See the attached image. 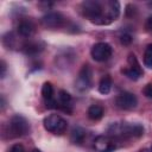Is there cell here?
I'll list each match as a JSON object with an SVG mask.
<instances>
[{
    "mask_svg": "<svg viewBox=\"0 0 152 152\" xmlns=\"http://www.w3.org/2000/svg\"><path fill=\"white\" fill-rule=\"evenodd\" d=\"M82 15L95 25H109L120 15V2L116 0H86L81 4Z\"/></svg>",
    "mask_w": 152,
    "mask_h": 152,
    "instance_id": "cell-1",
    "label": "cell"
},
{
    "mask_svg": "<svg viewBox=\"0 0 152 152\" xmlns=\"http://www.w3.org/2000/svg\"><path fill=\"white\" fill-rule=\"evenodd\" d=\"M144 134V127L140 124L129 122H114L108 127V135L115 140L140 138Z\"/></svg>",
    "mask_w": 152,
    "mask_h": 152,
    "instance_id": "cell-2",
    "label": "cell"
},
{
    "mask_svg": "<svg viewBox=\"0 0 152 152\" xmlns=\"http://www.w3.org/2000/svg\"><path fill=\"white\" fill-rule=\"evenodd\" d=\"M10 135L12 138H19L28 134L30 132V124L28 121L20 114H15L11 118L8 124Z\"/></svg>",
    "mask_w": 152,
    "mask_h": 152,
    "instance_id": "cell-3",
    "label": "cell"
},
{
    "mask_svg": "<svg viewBox=\"0 0 152 152\" xmlns=\"http://www.w3.org/2000/svg\"><path fill=\"white\" fill-rule=\"evenodd\" d=\"M43 125L44 128L56 135H62L68 127V122L65 119H63L61 115L58 114H50L48 115L44 120H43Z\"/></svg>",
    "mask_w": 152,
    "mask_h": 152,
    "instance_id": "cell-4",
    "label": "cell"
},
{
    "mask_svg": "<svg viewBox=\"0 0 152 152\" xmlns=\"http://www.w3.org/2000/svg\"><path fill=\"white\" fill-rule=\"evenodd\" d=\"M93 86V70L89 64H83L78 71L75 87L78 91H87Z\"/></svg>",
    "mask_w": 152,
    "mask_h": 152,
    "instance_id": "cell-5",
    "label": "cell"
},
{
    "mask_svg": "<svg viewBox=\"0 0 152 152\" xmlns=\"http://www.w3.org/2000/svg\"><path fill=\"white\" fill-rule=\"evenodd\" d=\"M127 63H128V66L122 69L121 72L129 80H133V81L139 80L142 76L144 71H142V68H141V65H140V63H139V61H138V58L135 57L134 53L128 55Z\"/></svg>",
    "mask_w": 152,
    "mask_h": 152,
    "instance_id": "cell-6",
    "label": "cell"
},
{
    "mask_svg": "<svg viewBox=\"0 0 152 152\" xmlns=\"http://www.w3.org/2000/svg\"><path fill=\"white\" fill-rule=\"evenodd\" d=\"M112 53H113V49L106 42L95 43L91 46V50H90V55H91L93 59L96 61V62H106V61H108L112 57Z\"/></svg>",
    "mask_w": 152,
    "mask_h": 152,
    "instance_id": "cell-7",
    "label": "cell"
},
{
    "mask_svg": "<svg viewBox=\"0 0 152 152\" xmlns=\"http://www.w3.org/2000/svg\"><path fill=\"white\" fill-rule=\"evenodd\" d=\"M94 148L96 152H114L118 147V140L110 135H97L94 139Z\"/></svg>",
    "mask_w": 152,
    "mask_h": 152,
    "instance_id": "cell-8",
    "label": "cell"
},
{
    "mask_svg": "<svg viewBox=\"0 0 152 152\" xmlns=\"http://www.w3.org/2000/svg\"><path fill=\"white\" fill-rule=\"evenodd\" d=\"M115 104L122 110H132L138 106V99L133 93L122 91L115 97Z\"/></svg>",
    "mask_w": 152,
    "mask_h": 152,
    "instance_id": "cell-9",
    "label": "cell"
},
{
    "mask_svg": "<svg viewBox=\"0 0 152 152\" xmlns=\"http://www.w3.org/2000/svg\"><path fill=\"white\" fill-rule=\"evenodd\" d=\"M42 24L46 28H59L65 25V17L61 12H49L43 15Z\"/></svg>",
    "mask_w": 152,
    "mask_h": 152,
    "instance_id": "cell-10",
    "label": "cell"
},
{
    "mask_svg": "<svg viewBox=\"0 0 152 152\" xmlns=\"http://www.w3.org/2000/svg\"><path fill=\"white\" fill-rule=\"evenodd\" d=\"M55 109H59L69 114L72 112V99L68 91L63 89L58 91L57 97H55Z\"/></svg>",
    "mask_w": 152,
    "mask_h": 152,
    "instance_id": "cell-11",
    "label": "cell"
},
{
    "mask_svg": "<svg viewBox=\"0 0 152 152\" xmlns=\"http://www.w3.org/2000/svg\"><path fill=\"white\" fill-rule=\"evenodd\" d=\"M36 30V25L31 19H21L17 26V34L24 39H30Z\"/></svg>",
    "mask_w": 152,
    "mask_h": 152,
    "instance_id": "cell-12",
    "label": "cell"
},
{
    "mask_svg": "<svg viewBox=\"0 0 152 152\" xmlns=\"http://www.w3.org/2000/svg\"><path fill=\"white\" fill-rule=\"evenodd\" d=\"M45 48V43L42 40H31L27 39L21 49V51H24L26 55H37L39 52H42Z\"/></svg>",
    "mask_w": 152,
    "mask_h": 152,
    "instance_id": "cell-13",
    "label": "cell"
},
{
    "mask_svg": "<svg viewBox=\"0 0 152 152\" xmlns=\"http://www.w3.org/2000/svg\"><path fill=\"white\" fill-rule=\"evenodd\" d=\"M42 96L45 102L46 108L55 109V96H53V86L51 82H45L42 87Z\"/></svg>",
    "mask_w": 152,
    "mask_h": 152,
    "instance_id": "cell-14",
    "label": "cell"
},
{
    "mask_svg": "<svg viewBox=\"0 0 152 152\" xmlns=\"http://www.w3.org/2000/svg\"><path fill=\"white\" fill-rule=\"evenodd\" d=\"M87 114H88V118H89L90 120H93V121H99V120L102 119V116H103V114H104V109H103V107H102L101 104L94 103V104H91V106L88 108Z\"/></svg>",
    "mask_w": 152,
    "mask_h": 152,
    "instance_id": "cell-15",
    "label": "cell"
},
{
    "mask_svg": "<svg viewBox=\"0 0 152 152\" xmlns=\"http://www.w3.org/2000/svg\"><path fill=\"white\" fill-rule=\"evenodd\" d=\"M86 135H87V132H86L82 127L76 126V127H74V128H72V131H71L70 140H71L74 144L80 145V144H82V142H83V140H84Z\"/></svg>",
    "mask_w": 152,
    "mask_h": 152,
    "instance_id": "cell-16",
    "label": "cell"
},
{
    "mask_svg": "<svg viewBox=\"0 0 152 152\" xmlns=\"http://www.w3.org/2000/svg\"><path fill=\"white\" fill-rule=\"evenodd\" d=\"M113 82H112V77L109 75H103L99 82V91L103 95H107L110 89H112Z\"/></svg>",
    "mask_w": 152,
    "mask_h": 152,
    "instance_id": "cell-17",
    "label": "cell"
},
{
    "mask_svg": "<svg viewBox=\"0 0 152 152\" xmlns=\"http://www.w3.org/2000/svg\"><path fill=\"white\" fill-rule=\"evenodd\" d=\"M144 65L152 69V43L148 44L144 52Z\"/></svg>",
    "mask_w": 152,
    "mask_h": 152,
    "instance_id": "cell-18",
    "label": "cell"
},
{
    "mask_svg": "<svg viewBox=\"0 0 152 152\" xmlns=\"http://www.w3.org/2000/svg\"><path fill=\"white\" fill-rule=\"evenodd\" d=\"M119 38H120L121 44H124V45H129L132 43V40H133V36L128 31H121Z\"/></svg>",
    "mask_w": 152,
    "mask_h": 152,
    "instance_id": "cell-19",
    "label": "cell"
},
{
    "mask_svg": "<svg viewBox=\"0 0 152 152\" xmlns=\"http://www.w3.org/2000/svg\"><path fill=\"white\" fill-rule=\"evenodd\" d=\"M142 94H144L146 97L152 99V83H147V84L144 87V89H142Z\"/></svg>",
    "mask_w": 152,
    "mask_h": 152,
    "instance_id": "cell-20",
    "label": "cell"
},
{
    "mask_svg": "<svg viewBox=\"0 0 152 152\" xmlns=\"http://www.w3.org/2000/svg\"><path fill=\"white\" fill-rule=\"evenodd\" d=\"M10 152H25V148H24V146L21 144H14L11 147Z\"/></svg>",
    "mask_w": 152,
    "mask_h": 152,
    "instance_id": "cell-21",
    "label": "cell"
},
{
    "mask_svg": "<svg viewBox=\"0 0 152 152\" xmlns=\"http://www.w3.org/2000/svg\"><path fill=\"white\" fill-rule=\"evenodd\" d=\"M0 68H1V78H4L6 76V71H7V65H6V62L4 59H1L0 62Z\"/></svg>",
    "mask_w": 152,
    "mask_h": 152,
    "instance_id": "cell-22",
    "label": "cell"
},
{
    "mask_svg": "<svg viewBox=\"0 0 152 152\" xmlns=\"http://www.w3.org/2000/svg\"><path fill=\"white\" fill-rule=\"evenodd\" d=\"M145 27H146V30H147L150 33H152V15L147 18L146 24H145Z\"/></svg>",
    "mask_w": 152,
    "mask_h": 152,
    "instance_id": "cell-23",
    "label": "cell"
},
{
    "mask_svg": "<svg viewBox=\"0 0 152 152\" xmlns=\"http://www.w3.org/2000/svg\"><path fill=\"white\" fill-rule=\"evenodd\" d=\"M31 152H42V151H40V150H38V148H34V150H32Z\"/></svg>",
    "mask_w": 152,
    "mask_h": 152,
    "instance_id": "cell-24",
    "label": "cell"
},
{
    "mask_svg": "<svg viewBox=\"0 0 152 152\" xmlns=\"http://www.w3.org/2000/svg\"><path fill=\"white\" fill-rule=\"evenodd\" d=\"M151 152H152V147H151Z\"/></svg>",
    "mask_w": 152,
    "mask_h": 152,
    "instance_id": "cell-25",
    "label": "cell"
}]
</instances>
